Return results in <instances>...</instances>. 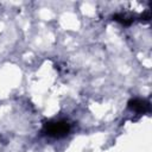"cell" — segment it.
Here are the masks:
<instances>
[{"label": "cell", "mask_w": 152, "mask_h": 152, "mask_svg": "<svg viewBox=\"0 0 152 152\" xmlns=\"http://www.w3.org/2000/svg\"><path fill=\"white\" fill-rule=\"evenodd\" d=\"M71 129L70 124L66 120H51L44 124L43 132L52 138H63L69 134Z\"/></svg>", "instance_id": "obj_1"}, {"label": "cell", "mask_w": 152, "mask_h": 152, "mask_svg": "<svg viewBox=\"0 0 152 152\" xmlns=\"http://www.w3.org/2000/svg\"><path fill=\"white\" fill-rule=\"evenodd\" d=\"M128 107L137 113H145L150 109V103L142 99H133L128 102Z\"/></svg>", "instance_id": "obj_2"}]
</instances>
